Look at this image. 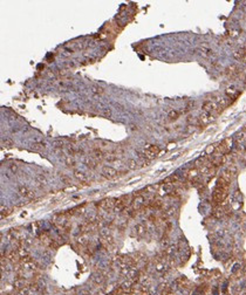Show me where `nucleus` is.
<instances>
[{
	"instance_id": "obj_1",
	"label": "nucleus",
	"mask_w": 246,
	"mask_h": 295,
	"mask_svg": "<svg viewBox=\"0 0 246 295\" xmlns=\"http://www.w3.org/2000/svg\"><path fill=\"white\" fill-rule=\"evenodd\" d=\"M228 186H230V182L228 179L223 178L220 177L218 180H217V185H216V188L212 193V200L214 204L218 205H223V203L225 202V199L228 198Z\"/></svg>"
},
{
	"instance_id": "obj_2",
	"label": "nucleus",
	"mask_w": 246,
	"mask_h": 295,
	"mask_svg": "<svg viewBox=\"0 0 246 295\" xmlns=\"http://www.w3.org/2000/svg\"><path fill=\"white\" fill-rule=\"evenodd\" d=\"M202 109H203V111H205V113H210V114H212L213 116L218 115V114H220V113L223 111V108L220 107V106H218V104H217L214 101H212V100L205 101V102L203 103Z\"/></svg>"
},
{
	"instance_id": "obj_3",
	"label": "nucleus",
	"mask_w": 246,
	"mask_h": 295,
	"mask_svg": "<svg viewBox=\"0 0 246 295\" xmlns=\"http://www.w3.org/2000/svg\"><path fill=\"white\" fill-rule=\"evenodd\" d=\"M159 152V148L157 145H154V144H147L145 148H144V151H143V156L142 158H145V159H152L155 158Z\"/></svg>"
},
{
	"instance_id": "obj_4",
	"label": "nucleus",
	"mask_w": 246,
	"mask_h": 295,
	"mask_svg": "<svg viewBox=\"0 0 246 295\" xmlns=\"http://www.w3.org/2000/svg\"><path fill=\"white\" fill-rule=\"evenodd\" d=\"M213 121H214V116L210 113H205V111H203L198 118V123L201 125H208Z\"/></svg>"
},
{
	"instance_id": "obj_5",
	"label": "nucleus",
	"mask_w": 246,
	"mask_h": 295,
	"mask_svg": "<svg viewBox=\"0 0 246 295\" xmlns=\"http://www.w3.org/2000/svg\"><path fill=\"white\" fill-rule=\"evenodd\" d=\"M102 175L105 176V178L113 179L118 175V171L116 170V169H114L113 166H103L102 168Z\"/></svg>"
},
{
	"instance_id": "obj_6",
	"label": "nucleus",
	"mask_w": 246,
	"mask_h": 295,
	"mask_svg": "<svg viewBox=\"0 0 246 295\" xmlns=\"http://www.w3.org/2000/svg\"><path fill=\"white\" fill-rule=\"evenodd\" d=\"M18 193L20 195L21 197L24 198H27V199H33L34 198V192H32L29 188L25 186V185H20L18 188Z\"/></svg>"
},
{
	"instance_id": "obj_7",
	"label": "nucleus",
	"mask_w": 246,
	"mask_h": 295,
	"mask_svg": "<svg viewBox=\"0 0 246 295\" xmlns=\"http://www.w3.org/2000/svg\"><path fill=\"white\" fill-rule=\"evenodd\" d=\"M197 52H198V54L201 55V56H203V57H206V59H209V57H211V56H213L214 54H213V52L211 51L209 47H205V46H201V47H198V49H197Z\"/></svg>"
},
{
	"instance_id": "obj_8",
	"label": "nucleus",
	"mask_w": 246,
	"mask_h": 295,
	"mask_svg": "<svg viewBox=\"0 0 246 295\" xmlns=\"http://www.w3.org/2000/svg\"><path fill=\"white\" fill-rule=\"evenodd\" d=\"M13 286H14V288H15L17 290H19V289H21V288L29 287V284L27 282L24 277H18L17 280L13 282Z\"/></svg>"
},
{
	"instance_id": "obj_9",
	"label": "nucleus",
	"mask_w": 246,
	"mask_h": 295,
	"mask_svg": "<svg viewBox=\"0 0 246 295\" xmlns=\"http://www.w3.org/2000/svg\"><path fill=\"white\" fill-rule=\"evenodd\" d=\"M238 73H239V68H238V66H236V64H231V66H228V68L225 69V74L228 75V76H236Z\"/></svg>"
},
{
	"instance_id": "obj_10",
	"label": "nucleus",
	"mask_w": 246,
	"mask_h": 295,
	"mask_svg": "<svg viewBox=\"0 0 246 295\" xmlns=\"http://www.w3.org/2000/svg\"><path fill=\"white\" fill-rule=\"evenodd\" d=\"M74 177L78 179L79 182H81V183H86V182H88L87 175L80 170H74Z\"/></svg>"
},
{
	"instance_id": "obj_11",
	"label": "nucleus",
	"mask_w": 246,
	"mask_h": 295,
	"mask_svg": "<svg viewBox=\"0 0 246 295\" xmlns=\"http://www.w3.org/2000/svg\"><path fill=\"white\" fill-rule=\"evenodd\" d=\"M225 93H226V96L230 98H232V100L238 95L237 88H236L234 86H230V87H228L226 90H225Z\"/></svg>"
},
{
	"instance_id": "obj_12",
	"label": "nucleus",
	"mask_w": 246,
	"mask_h": 295,
	"mask_svg": "<svg viewBox=\"0 0 246 295\" xmlns=\"http://www.w3.org/2000/svg\"><path fill=\"white\" fill-rule=\"evenodd\" d=\"M147 231H148V230H147L145 224H137V225L135 226V232H136V234H137L138 237H142Z\"/></svg>"
},
{
	"instance_id": "obj_13",
	"label": "nucleus",
	"mask_w": 246,
	"mask_h": 295,
	"mask_svg": "<svg viewBox=\"0 0 246 295\" xmlns=\"http://www.w3.org/2000/svg\"><path fill=\"white\" fill-rule=\"evenodd\" d=\"M78 242H79L81 246H87L88 242H89L87 233H81V234H80V237L78 238Z\"/></svg>"
},
{
	"instance_id": "obj_14",
	"label": "nucleus",
	"mask_w": 246,
	"mask_h": 295,
	"mask_svg": "<svg viewBox=\"0 0 246 295\" xmlns=\"http://www.w3.org/2000/svg\"><path fill=\"white\" fill-rule=\"evenodd\" d=\"M91 281H94L96 285H101V284L105 281V277H103V275H102L101 273H95V274H93V277H91Z\"/></svg>"
},
{
	"instance_id": "obj_15",
	"label": "nucleus",
	"mask_w": 246,
	"mask_h": 295,
	"mask_svg": "<svg viewBox=\"0 0 246 295\" xmlns=\"http://www.w3.org/2000/svg\"><path fill=\"white\" fill-rule=\"evenodd\" d=\"M182 114H183V111H178V110H175V109H174V110H170V113L168 114V117H169L171 121H176V120L181 116Z\"/></svg>"
},
{
	"instance_id": "obj_16",
	"label": "nucleus",
	"mask_w": 246,
	"mask_h": 295,
	"mask_svg": "<svg viewBox=\"0 0 246 295\" xmlns=\"http://www.w3.org/2000/svg\"><path fill=\"white\" fill-rule=\"evenodd\" d=\"M63 162H65V164L68 165V166H74V164H75L74 156H71V155H66V156H63Z\"/></svg>"
},
{
	"instance_id": "obj_17",
	"label": "nucleus",
	"mask_w": 246,
	"mask_h": 295,
	"mask_svg": "<svg viewBox=\"0 0 246 295\" xmlns=\"http://www.w3.org/2000/svg\"><path fill=\"white\" fill-rule=\"evenodd\" d=\"M246 54V48H240V49H238L237 52L234 53V59L236 60H243L244 59V56H245Z\"/></svg>"
},
{
	"instance_id": "obj_18",
	"label": "nucleus",
	"mask_w": 246,
	"mask_h": 295,
	"mask_svg": "<svg viewBox=\"0 0 246 295\" xmlns=\"http://www.w3.org/2000/svg\"><path fill=\"white\" fill-rule=\"evenodd\" d=\"M85 163H86V165H87L89 169H95V168H96V165L98 164V162L95 161V159H93L91 157H90V158H88V159H86V161H85Z\"/></svg>"
},
{
	"instance_id": "obj_19",
	"label": "nucleus",
	"mask_w": 246,
	"mask_h": 295,
	"mask_svg": "<svg viewBox=\"0 0 246 295\" xmlns=\"http://www.w3.org/2000/svg\"><path fill=\"white\" fill-rule=\"evenodd\" d=\"M245 139H246V131H245V130H243V131L238 133V134L236 135V137H234V141H236V142H243V141H245Z\"/></svg>"
},
{
	"instance_id": "obj_20",
	"label": "nucleus",
	"mask_w": 246,
	"mask_h": 295,
	"mask_svg": "<svg viewBox=\"0 0 246 295\" xmlns=\"http://www.w3.org/2000/svg\"><path fill=\"white\" fill-rule=\"evenodd\" d=\"M100 235L102 237V238H105V239H108L109 237H110V231H109V228H105V227H102V228H100Z\"/></svg>"
},
{
	"instance_id": "obj_21",
	"label": "nucleus",
	"mask_w": 246,
	"mask_h": 295,
	"mask_svg": "<svg viewBox=\"0 0 246 295\" xmlns=\"http://www.w3.org/2000/svg\"><path fill=\"white\" fill-rule=\"evenodd\" d=\"M35 179L39 182V184H42V185H47V178L45 177V175H41V173H39V175H36L35 176Z\"/></svg>"
},
{
	"instance_id": "obj_22",
	"label": "nucleus",
	"mask_w": 246,
	"mask_h": 295,
	"mask_svg": "<svg viewBox=\"0 0 246 295\" xmlns=\"http://www.w3.org/2000/svg\"><path fill=\"white\" fill-rule=\"evenodd\" d=\"M127 168L129 170H135L137 168V162L134 161V159H128L127 161Z\"/></svg>"
},
{
	"instance_id": "obj_23",
	"label": "nucleus",
	"mask_w": 246,
	"mask_h": 295,
	"mask_svg": "<svg viewBox=\"0 0 246 295\" xmlns=\"http://www.w3.org/2000/svg\"><path fill=\"white\" fill-rule=\"evenodd\" d=\"M91 91H93L94 94H98V95H102V94L105 93L103 88H101V87H98V86H93V87H91Z\"/></svg>"
},
{
	"instance_id": "obj_24",
	"label": "nucleus",
	"mask_w": 246,
	"mask_h": 295,
	"mask_svg": "<svg viewBox=\"0 0 246 295\" xmlns=\"http://www.w3.org/2000/svg\"><path fill=\"white\" fill-rule=\"evenodd\" d=\"M29 288L28 287H26V288H21V289H19V290H17V295H28L29 294Z\"/></svg>"
},
{
	"instance_id": "obj_25",
	"label": "nucleus",
	"mask_w": 246,
	"mask_h": 295,
	"mask_svg": "<svg viewBox=\"0 0 246 295\" xmlns=\"http://www.w3.org/2000/svg\"><path fill=\"white\" fill-rule=\"evenodd\" d=\"M2 145L5 148H12L13 146V142L9 141V139H5V141H2Z\"/></svg>"
},
{
	"instance_id": "obj_26",
	"label": "nucleus",
	"mask_w": 246,
	"mask_h": 295,
	"mask_svg": "<svg viewBox=\"0 0 246 295\" xmlns=\"http://www.w3.org/2000/svg\"><path fill=\"white\" fill-rule=\"evenodd\" d=\"M32 146H33V149H34V150H41V149H44V148H45V145H44V144H42V143L33 144Z\"/></svg>"
},
{
	"instance_id": "obj_27",
	"label": "nucleus",
	"mask_w": 246,
	"mask_h": 295,
	"mask_svg": "<svg viewBox=\"0 0 246 295\" xmlns=\"http://www.w3.org/2000/svg\"><path fill=\"white\" fill-rule=\"evenodd\" d=\"M228 35H230V38H238V35H239V32H238V31H231Z\"/></svg>"
},
{
	"instance_id": "obj_28",
	"label": "nucleus",
	"mask_w": 246,
	"mask_h": 295,
	"mask_svg": "<svg viewBox=\"0 0 246 295\" xmlns=\"http://www.w3.org/2000/svg\"><path fill=\"white\" fill-rule=\"evenodd\" d=\"M11 210H8V208H6V210H4L2 208V211H1V218H4V217H6V215H8L11 212H9Z\"/></svg>"
},
{
	"instance_id": "obj_29",
	"label": "nucleus",
	"mask_w": 246,
	"mask_h": 295,
	"mask_svg": "<svg viewBox=\"0 0 246 295\" xmlns=\"http://www.w3.org/2000/svg\"><path fill=\"white\" fill-rule=\"evenodd\" d=\"M9 169H11V171L13 172V173H15L18 171V165H15V164H12L11 166H9Z\"/></svg>"
},
{
	"instance_id": "obj_30",
	"label": "nucleus",
	"mask_w": 246,
	"mask_h": 295,
	"mask_svg": "<svg viewBox=\"0 0 246 295\" xmlns=\"http://www.w3.org/2000/svg\"><path fill=\"white\" fill-rule=\"evenodd\" d=\"M79 295H90V293L88 292V290H80V293H79Z\"/></svg>"
},
{
	"instance_id": "obj_31",
	"label": "nucleus",
	"mask_w": 246,
	"mask_h": 295,
	"mask_svg": "<svg viewBox=\"0 0 246 295\" xmlns=\"http://www.w3.org/2000/svg\"><path fill=\"white\" fill-rule=\"evenodd\" d=\"M243 61H245L246 62V54H245V56H244V59H243Z\"/></svg>"
},
{
	"instance_id": "obj_32",
	"label": "nucleus",
	"mask_w": 246,
	"mask_h": 295,
	"mask_svg": "<svg viewBox=\"0 0 246 295\" xmlns=\"http://www.w3.org/2000/svg\"><path fill=\"white\" fill-rule=\"evenodd\" d=\"M167 295H174V294H170V293H169V294H167Z\"/></svg>"
}]
</instances>
